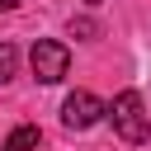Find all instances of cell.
<instances>
[{
    "label": "cell",
    "instance_id": "1",
    "mask_svg": "<svg viewBox=\"0 0 151 151\" xmlns=\"http://www.w3.org/2000/svg\"><path fill=\"white\" fill-rule=\"evenodd\" d=\"M109 118H113V132H118L127 146H142V142L151 137V118H146V104H142V94H137V90L113 94Z\"/></svg>",
    "mask_w": 151,
    "mask_h": 151
},
{
    "label": "cell",
    "instance_id": "2",
    "mask_svg": "<svg viewBox=\"0 0 151 151\" xmlns=\"http://www.w3.org/2000/svg\"><path fill=\"white\" fill-rule=\"evenodd\" d=\"M28 61H33V76H38L42 85H57V80L71 71V52H66V42H57V38H38Z\"/></svg>",
    "mask_w": 151,
    "mask_h": 151
},
{
    "label": "cell",
    "instance_id": "3",
    "mask_svg": "<svg viewBox=\"0 0 151 151\" xmlns=\"http://www.w3.org/2000/svg\"><path fill=\"white\" fill-rule=\"evenodd\" d=\"M104 113H109V104H104L99 94H90V90H76V94H66V104H61V123H66L71 132L94 127Z\"/></svg>",
    "mask_w": 151,
    "mask_h": 151
},
{
    "label": "cell",
    "instance_id": "4",
    "mask_svg": "<svg viewBox=\"0 0 151 151\" xmlns=\"http://www.w3.org/2000/svg\"><path fill=\"white\" fill-rule=\"evenodd\" d=\"M38 142H42V132H38L33 123H24V127H14V132L5 137V151H38Z\"/></svg>",
    "mask_w": 151,
    "mask_h": 151
},
{
    "label": "cell",
    "instance_id": "5",
    "mask_svg": "<svg viewBox=\"0 0 151 151\" xmlns=\"http://www.w3.org/2000/svg\"><path fill=\"white\" fill-rule=\"evenodd\" d=\"M14 66H19V52H14L9 42H0V85L14 76Z\"/></svg>",
    "mask_w": 151,
    "mask_h": 151
},
{
    "label": "cell",
    "instance_id": "6",
    "mask_svg": "<svg viewBox=\"0 0 151 151\" xmlns=\"http://www.w3.org/2000/svg\"><path fill=\"white\" fill-rule=\"evenodd\" d=\"M14 5H19V0H0V9H14Z\"/></svg>",
    "mask_w": 151,
    "mask_h": 151
}]
</instances>
